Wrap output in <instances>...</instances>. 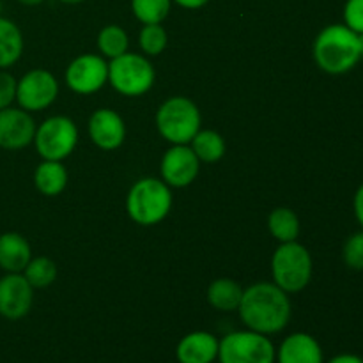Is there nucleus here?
Returning a JSON list of instances; mask_svg holds the SVG:
<instances>
[{
    "mask_svg": "<svg viewBox=\"0 0 363 363\" xmlns=\"http://www.w3.org/2000/svg\"><path fill=\"white\" fill-rule=\"evenodd\" d=\"M238 311L248 330L273 335L289 325L291 301L286 291L277 284L259 282L243 291Z\"/></svg>",
    "mask_w": 363,
    "mask_h": 363,
    "instance_id": "nucleus-1",
    "label": "nucleus"
},
{
    "mask_svg": "<svg viewBox=\"0 0 363 363\" xmlns=\"http://www.w3.org/2000/svg\"><path fill=\"white\" fill-rule=\"evenodd\" d=\"M314 59L325 73H347L362 59L360 35L346 25H328L315 38Z\"/></svg>",
    "mask_w": 363,
    "mask_h": 363,
    "instance_id": "nucleus-2",
    "label": "nucleus"
},
{
    "mask_svg": "<svg viewBox=\"0 0 363 363\" xmlns=\"http://www.w3.org/2000/svg\"><path fill=\"white\" fill-rule=\"evenodd\" d=\"M172 208V191L165 181L144 177L131 186L126 209L135 223L144 227L156 225L167 218Z\"/></svg>",
    "mask_w": 363,
    "mask_h": 363,
    "instance_id": "nucleus-3",
    "label": "nucleus"
},
{
    "mask_svg": "<svg viewBox=\"0 0 363 363\" xmlns=\"http://www.w3.org/2000/svg\"><path fill=\"white\" fill-rule=\"evenodd\" d=\"M160 135L174 145H184L201 130V112L191 99L184 96L169 98L156 113Z\"/></svg>",
    "mask_w": 363,
    "mask_h": 363,
    "instance_id": "nucleus-4",
    "label": "nucleus"
},
{
    "mask_svg": "<svg viewBox=\"0 0 363 363\" xmlns=\"http://www.w3.org/2000/svg\"><path fill=\"white\" fill-rule=\"evenodd\" d=\"M272 273L277 286L286 293H300L312 279V255L298 241L280 243L272 259Z\"/></svg>",
    "mask_w": 363,
    "mask_h": 363,
    "instance_id": "nucleus-5",
    "label": "nucleus"
},
{
    "mask_svg": "<svg viewBox=\"0 0 363 363\" xmlns=\"http://www.w3.org/2000/svg\"><path fill=\"white\" fill-rule=\"evenodd\" d=\"M155 67L138 53H123L108 64V80L119 94L137 98L155 84Z\"/></svg>",
    "mask_w": 363,
    "mask_h": 363,
    "instance_id": "nucleus-6",
    "label": "nucleus"
},
{
    "mask_svg": "<svg viewBox=\"0 0 363 363\" xmlns=\"http://www.w3.org/2000/svg\"><path fill=\"white\" fill-rule=\"evenodd\" d=\"M277 350L268 335L245 330L233 332L220 340V363H275Z\"/></svg>",
    "mask_w": 363,
    "mask_h": 363,
    "instance_id": "nucleus-7",
    "label": "nucleus"
},
{
    "mask_svg": "<svg viewBox=\"0 0 363 363\" xmlns=\"http://www.w3.org/2000/svg\"><path fill=\"white\" fill-rule=\"evenodd\" d=\"M78 142V128L66 116L48 117L35 128L34 144L43 160L60 162L74 151Z\"/></svg>",
    "mask_w": 363,
    "mask_h": 363,
    "instance_id": "nucleus-8",
    "label": "nucleus"
},
{
    "mask_svg": "<svg viewBox=\"0 0 363 363\" xmlns=\"http://www.w3.org/2000/svg\"><path fill=\"white\" fill-rule=\"evenodd\" d=\"M59 94V82L50 71L32 69L16 84V101L27 112H39L52 105Z\"/></svg>",
    "mask_w": 363,
    "mask_h": 363,
    "instance_id": "nucleus-9",
    "label": "nucleus"
},
{
    "mask_svg": "<svg viewBox=\"0 0 363 363\" xmlns=\"http://www.w3.org/2000/svg\"><path fill=\"white\" fill-rule=\"evenodd\" d=\"M66 82L77 94H94L108 82V64L103 57L85 53L67 66Z\"/></svg>",
    "mask_w": 363,
    "mask_h": 363,
    "instance_id": "nucleus-10",
    "label": "nucleus"
},
{
    "mask_svg": "<svg viewBox=\"0 0 363 363\" xmlns=\"http://www.w3.org/2000/svg\"><path fill=\"white\" fill-rule=\"evenodd\" d=\"M34 287L21 273H7L0 279V315L9 321L25 318L32 308Z\"/></svg>",
    "mask_w": 363,
    "mask_h": 363,
    "instance_id": "nucleus-11",
    "label": "nucleus"
},
{
    "mask_svg": "<svg viewBox=\"0 0 363 363\" xmlns=\"http://www.w3.org/2000/svg\"><path fill=\"white\" fill-rule=\"evenodd\" d=\"M35 123L30 113L23 108L0 110V147L18 151L34 142Z\"/></svg>",
    "mask_w": 363,
    "mask_h": 363,
    "instance_id": "nucleus-12",
    "label": "nucleus"
},
{
    "mask_svg": "<svg viewBox=\"0 0 363 363\" xmlns=\"http://www.w3.org/2000/svg\"><path fill=\"white\" fill-rule=\"evenodd\" d=\"M199 169H201V160L186 144L170 147L162 160V176L169 186H188L195 181Z\"/></svg>",
    "mask_w": 363,
    "mask_h": 363,
    "instance_id": "nucleus-13",
    "label": "nucleus"
},
{
    "mask_svg": "<svg viewBox=\"0 0 363 363\" xmlns=\"http://www.w3.org/2000/svg\"><path fill=\"white\" fill-rule=\"evenodd\" d=\"M89 135L98 147L112 151L123 145L126 137L124 121L116 110L99 108L96 110L89 121Z\"/></svg>",
    "mask_w": 363,
    "mask_h": 363,
    "instance_id": "nucleus-14",
    "label": "nucleus"
},
{
    "mask_svg": "<svg viewBox=\"0 0 363 363\" xmlns=\"http://www.w3.org/2000/svg\"><path fill=\"white\" fill-rule=\"evenodd\" d=\"M277 363H325L323 347L312 335L303 332L286 337L275 357Z\"/></svg>",
    "mask_w": 363,
    "mask_h": 363,
    "instance_id": "nucleus-15",
    "label": "nucleus"
},
{
    "mask_svg": "<svg viewBox=\"0 0 363 363\" xmlns=\"http://www.w3.org/2000/svg\"><path fill=\"white\" fill-rule=\"evenodd\" d=\"M220 340L209 332H191L179 340L176 358L179 363H213L218 358Z\"/></svg>",
    "mask_w": 363,
    "mask_h": 363,
    "instance_id": "nucleus-16",
    "label": "nucleus"
},
{
    "mask_svg": "<svg viewBox=\"0 0 363 363\" xmlns=\"http://www.w3.org/2000/svg\"><path fill=\"white\" fill-rule=\"evenodd\" d=\"M32 259L27 238L18 233L0 234V268L6 273H21Z\"/></svg>",
    "mask_w": 363,
    "mask_h": 363,
    "instance_id": "nucleus-17",
    "label": "nucleus"
},
{
    "mask_svg": "<svg viewBox=\"0 0 363 363\" xmlns=\"http://www.w3.org/2000/svg\"><path fill=\"white\" fill-rule=\"evenodd\" d=\"M34 183L35 188H38L43 195H48V197H55V195L62 194L64 188H66L67 184L66 167L60 162L45 160V162L35 169Z\"/></svg>",
    "mask_w": 363,
    "mask_h": 363,
    "instance_id": "nucleus-18",
    "label": "nucleus"
},
{
    "mask_svg": "<svg viewBox=\"0 0 363 363\" xmlns=\"http://www.w3.org/2000/svg\"><path fill=\"white\" fill-rule=\"evenodd\" d=\"M241 298H243V287L233 279L215 280L208 289V301L216 311H238L241 303Z\"/></svg>",
    "mask_w": 363,
    "mask_h": 363,
    "instance_id": "nucleus-19",
    "label": "nucleus"
},
{
    "mask_svg": "<svg viewBox=\"0 0 363 363\" xmlns=\"http://www.w3.org/2000/svg\"><path fill=\"white\" fill-rule=\"evenodd\" d=\"M23 52V35L18 25L0 16V69L13 66Z\"/></svg>",
    "mask_w": 363,
    "mask_h": 363,
    "instance_id": "nucleus-20",
    "label": "nucleus"
},
{
    "mask_svg": "<svg viewBox=\"0 0 363 363\" xmlns=\"http://www.w3.org/2000/svg\"><path fill=\"white\" fill-rule=\"evenodd\" d=\"M268 227L272 236L280 243L296 241L298 234H300V220H298L296 213L291 211L289 208L273 209L268 218Z\"/></svg>",
    "mask_w": 363,
    "mask_h": 363,
    "instance_id": "nucleus-21",
    "label": "nucleus"
},
{
    "mask_svg": "<svg viewBox=\"0 0 363 363\" xmlns=\"http://www.w3.org/2000/svg\"><path fill=\"white\" fill-rule=\"evenodd\" d=\"M191 149L201 162L215 163L225 155V140L213 130H199V133L191 138Z\"/></svg>",
    "mask_w": 363,
    "mask_h": 363,
    "instance_id": "nucleus-22",
    "label": "nucleus"
},
{
    "mask_svg": "<svg viewBox=\"0 0 363 363\" xmlns=\"http://www.w3.org/2000/svg\"><path fill=\"white\" fill-rule=\"evenodd\" d=\"M128 34L124 28L119 25H106L98 35V48L108 59H116V57L123 55L128 52Z\"/></svg>",
    "mask_w": 363,
    "mask_h": 363,
    "instance_id": "nucleus-23",
    "label": "nucleus"
},
{
    "mask_svg": "<svg viewBox=\"0 0 363 363\" xmlns=\"http://www.w3.org/2000/svg\"><path fill=\"white\" fill-rule=\"evenodd\" d=\"M172 0H131L135 18L144 25L162 23L170 13Z\"/></svg>",
    "mask_w": 363,
    "mask_h": 363,
    "instance_id": "nucleus-24",
    "label": "nucleus"
},
{
    "mask_svg": "<svg viewBox=\"0 0 363 363\" xmlns=\"http://www.w3.org/2000/svg\"><path fill=\"white\" fill-rule=\"evenodd\" d=\"M23 277L34 289H43V287H48L50 284H53V280L57 279V266L48 257L30 259L27 268L23 269Z\"/></svg>",
    "mask_w": 363,
    "mask_h": 363,
    "instance_id": "nucleus-25",
    "label": "nucleus"
},
{
    "mask_svg": "<svg viewBox=\"0 0 363 363\" xmlns=\"http://www.w3.org/2000/svg\"><path fill=\"white\" fill-rule=\"evenodd\" d=\"M138 41H140V48L144 50V53L156 57L167 48L169 35H167V30L162 27V23H151L144 25V28L140 30Z\"/></svg>",
    "mask_w": 363,
    "mask_h": 363,
    "instance_id": "nucleus-26",
    "label": "nucleus"
},
{
    "mask_svg": "<svg viewBox=\"0 0 363 363\" xmlns=\"http://www.w3.org/2000/svg\"><path fill=\"white\" fill-rule=\"evenodd\" d=\"M342 257L344 262L351 269L363 272V229L360 233H354L353 236L347 238L346 245H344Z\"/></svg>",
    "mask_w": 363,
    "mask_h": 363,
    "instance_id": "nucleus-27",
    "label": "nucleus"
},
{
    "mask_svg": "<svg viewBox=\"0 0 363 363\" xmlns=\"http://www.w3.org/2000/svg\"><path fill=\"white\" fill-rule=\"evenodd\" d=\"M344 25L358 35L363 34V0H347L344 6Z\"/></svg>",
    "mask_w": 363,
    "mask_h": 363,
    "instance_id": "nucleus-28",
    "label": "nucleus"
},
{
    "mask_svg": "<svg viewBox=\"0 0 363 363\" xmlns=\"http://www.w3.org/2000/svg\"><path fill=\"white\" fill-rule=\"evenodd\" d=\"M16 78L7 71H0V110L11 106L16 99Z\"/></svg>",
    "mask_w": 363,
    "mask_h": 363,
    "instance_id": "nucleus-29",
    "label": "nucleus"
},
{
    "mask_svg": "<svg viewBox=\"0 0 363 363\" xmlns=\"http://www.w3.org/2000/svg\"><path fill=\"white\" fill-rule=\"evenodd\" d=\"M353 208H354V216H357L358 223H360L362 229H363V184L358 188L357 194H354Z\"/></svg>",
    "mask_w": 363,
    "mask_h": 363,
    "instance_id": "nucleus-30",
    "label": "nucleus"
},
{
    "mask_svg": "<svg viewBox=\"0 0 363 363\" xmlns=\"http://www.w3.org/2000/svg\"><path fill=\"white\" fill-rule=\"evenodd\" d=\"M328 363H363V358L357 357V354H337V357H333L332 360Z\"/></svg>",
    "mask_w": 363,
    "mask_h": 363,
    "instance_id": "nucleus-31",
    "label": "nucleus"
},
{
    "mask_svg": "<svg viewBox=\"0 0 363 363\" xmlns=\"http://www.w3.org/2000/svg\"><path fill=\"white\" fill-rule=\"evenodd\" d=\"M172 2L184 7V9H199V7H204L209 0H172Z\"/></svg>",
    "mask_w": 363,
    "mask_h": 363,
    "instance_id": "nucleus-32",
    "label": "nucleus"
},
{
    "mask_svg": "<svg viewBox=\"0 0 363 363\" xmlns=\"http://www.w3.org/2000/svg\"><path fill=\"white\" fill-rule=\"evenodd\" d=\"M20 4H23V6H39V4H43L45 0H18Z\"/></svg>",
    "mask_w": 363,
    "mask_h": 363,
    "instance_id": "nucleus-33",
    "label": "nucleus"
},
{
    "mask_svg": "<svg viewBox=\"0 0 363 363\" xmlns=\"http://www.w3.org/2000/svg\"><path fill=\"white\" fill-rule=\"evenodd\" d=\"M59 2H62V4H80V2H85V0H59Z\"/></svg>",
    "mask_w": 363,
    "mask_h": 363,
    "instance_id": "nucleus-34",
    "label": "nucleus"
},
{
    "mask_svg": "<svg viewBox=\"0 0 363 363\" xmlns=\"http://www.w3.org/2000/svg\"><path fill=\"white\" fill-rule=\"evenodd\" d=\"M360 48H362V57H363V34H360Z\"/></svg>",
    "mask_w": 363,
    "mask_h": 363,
    "instance_id": "nucleus-35",
    "label": "nucleus"
},
{
    "mask_svg": "<svg viewBox=\"0 0 363 363\" xmlns=\"http://www.w3.org/2000/svg\"><path fill=\"white\" fill-rule=\"evenodd\" d=\"M0 7H2V6H0Z\"/></svg>",
    "mask_w": 363,
    "mask_h": 363,
    "instance_id": "nucleus-36",
    "label": "nucleus"
}]
</instances>
